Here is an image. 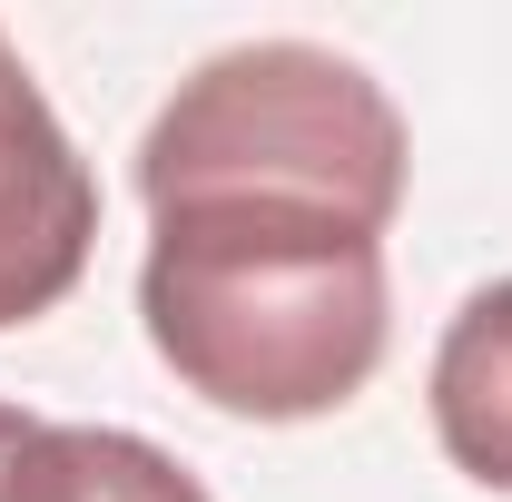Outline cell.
<instances>
[{"instance_id": "cell-1", "label": "cell", "mask_w": 512, "mask_h": 502, "mask_svg": "<svg viewBox=\"0 0 512 502\" xmlns=\"http://www.w3.org/2000/svg\"><path fill=\"white\" fill-rule=\"evenodd\" d=\"M138 325L197 404L237 424H316L384 365V237L276 197L168 207L148 217Z\"/></svg>"}, {"instance_id": "cell-2", "label": "cell", "mask_w": 512, "mask_h": 502, "mask_svg": "<svg viewBox=\"0 0 512 502\" xmlns=\"http://www.w3.org/2000/svg\"><path fill=\"white\" fill-rule=\"evenodd\" d=\"M404 109L384 79L316 50V40H247L178 79V99L138 138V197L148 217L168 207H217V197H276V207H325L345 227L384 237L404 207Z\"/></svg>"}, {"instance_id": "cell-3", "label": "cell", "mask_w": 512, "mask_h": 502, "mask_svg": "<svg viewBox=\"0 0 512 502\" xmlns=\"http://www.w3.org/2000/svg\"><path fill=\"white\" fill-rule=\"evenodd\" d=\"M89 247H99V178L0 30V325L50 315L89 276Z\"/></svg>"}, {"instance_id": "cell-4", "label": "cell", "mask_w": 512, "mask_h": 502, "mask_svg": "<svg viewBox=\"0 0 512 502\" xmlns=\"http://www.w3.org/2000/svg\"><path fill=\"white\" fill-rule=\"evenodd\" d=\"M434 443L463 483L512 493V276L473 286L434 345Z\"/></svg>"}, {"instance_id": "cell-5", "label": "cell", "mask_w": 512, "mask_h": 502, "mask_svg": "<svg viewBox=\"0 0 512 502\" xmlns=\"http://www.w3.org/2000/svg\"><path fill=\"white\" fill-rule=\"evenodd\" d=\"M0 502H207V483L119 424H30L0 473Z\"/></svg>"}, {"instance_id": "cell-6", "label": "cell", "mask_w": 512, "mask_h": 502, "mask_svg": "<svg viewBox=\"0 0 512 502\" xmlns=\"http://www.w3.org/2000/svg\"><path fill=\"white\" fill-rule=\"evenodd\" d=\"M30 424H40V414H20V404H0V473H10V453L30 443Z\"/></svg>"}]
</instances>
